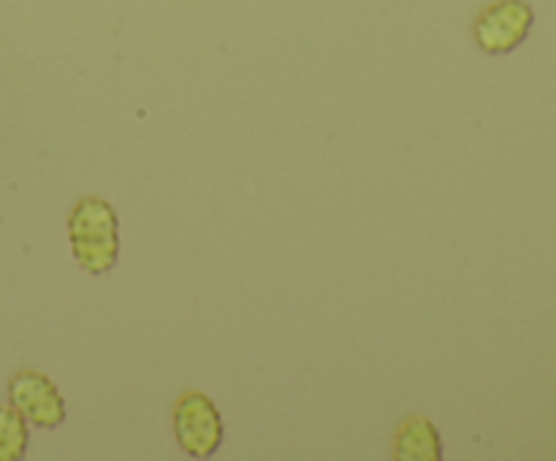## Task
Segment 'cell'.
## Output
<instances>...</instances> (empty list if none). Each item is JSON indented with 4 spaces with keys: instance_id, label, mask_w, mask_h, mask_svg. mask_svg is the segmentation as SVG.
Masks as SVG:
<instances>
[{
    "instance_id": "6da1fadb",
    "label": "cell",
    "mask_w": 556,
    "mask_h": 461,
    "mask_svg": "<svg viewBox=\"0 0 556 461\" xmlns=\"http://www.w3.org/2000/svg\"><path fill=\"white\" fill-rule=\"evenodd\" d=\"M74 260L92 277L109 274L119 260V217L109 201L87 195L68 215Z\"/></svg>"
},
{
    "instance_id": "7a4b0ae2",
    "label": "cell",
    "mask_w": 556,
    "mask_h": 461,
    "mask_svg": "<svg viewBox=\"0 0 556 461\" xmlns=\"http://www.w3.org/2000/svg\"><path fill=\"white\" fill-rule=\"evenodd\" d=\"M172 428L177 445L190 459H210L223 445V415L215 401L201 390H185L172 410Z\"/></svg>"
},
{
    "instance_id": "3957f363",
    "label": "cell",
    "mask_w": 556,
    "mask_h": 461,
    "mask_svg": "<svg viewBox=\"0 0 556 461\" xmlns=\"http://www.w3.org/2000/svg\"><path fill=\"white\" fill-rule=\"evenodd\" d=\"M535 25V11L525 0H494L472 22V38L486 54H508L525 43Z\"/></svg>"
},
{
    "instance_id": "277c9868",
    "label": "cell",
    "mask_w": 556,
    "mask_h": 461,
    "mask_svg": "<svg viewBox=\"0 0 556 461\" xmlns=\"http://www.w3.org/2000/svg\"><path fill=\"white\" fill-rule=\"evenodd\" d=\"M9 405L36 428H58L65 421V399L38 369H20L9 380Z\"/></svg>"
},
{
    "instance_id": "5b68a950",
    "label": "cell",
    "mask_w": 556,
    "mask_h": 461,
    "mask_svg": "<svg viewBox=\"0 0 556 461\" xmlns=\"http://www.w3.org/2000/svg\"><path fill=\"white\" fill-rule=\"evenodd\" d=\"M391 456L396 461H440L443 459V439L438 426L429 418L410 415L396 426Z\"/></svg>"
},
{
    "instance_id": "8992f818",
    "label": "cell",
    "mask_w": 556,
    "mask_h": 461,
    "mask_svg": "<svg viewBox=\"0 0 556 461\" xmlns=\"http://www.w3.org/2000/svg\"><path fill=\"white\" fill-rule=\"evenodd\" d=\"M30 443L27 421L11 405H0V461H22Z\"/></svg>"
}]
</instances>
